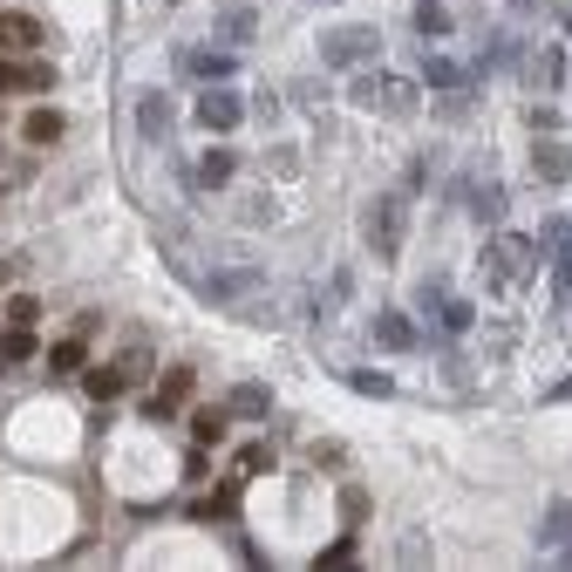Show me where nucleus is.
<instances>
[{"instance_id":"9d476101","label":"nucleus","mask_w":572,"mask_h":572,"mask_svg":"<svg viewBox=\"0 0 572 572\" xmlns=\"http://www.w3.org/2000/svg\"><path fill=\"white\" fill-rule=\"evenodd\" d=\"M416 307H423V314L443 327V335H464V327L477 320V314H470V300H457L449 286H423V294H416Z\"/></svg>"},{"instance_id":"473e14b6","label":"nucleus","mask_w":572,"mask_h":572,"mask_svg":"<svg viewBox=\"0 0 572 572\" xmlns=\"http://www.w3.org/2000/svg\"><path fill=\"white\" fill-rule=\"evenodd\" d=\"M341 518H348V525L368 518V490H341Z\"/></svg>"},{"instance_id":"72a5a7b5","label":"nucleus","mask_w":572,"mask_h":572,"mask_svg":"<svg viewBox=\"0 0 572 572\" xmlns=\"http://www.w3.org/2000/svg\"><path fill=\"white\" fill-rule=\"evenodd\" d=\"M320 565H327V572H341V565H354V539H341V545H327V552H320Z\"/></svg>"},{"instance_id":"c756f323","label":"nucleus","mask_w":572,"mask_h":572,"mask_svg":"<svg viewBox=\"0 0 572 572\" xmlns=\"http://www.w3.org/2000/svg\"><path fill=\"white\" fill-rule=\"evenodd\" d=\"M416 34H430V41H443V34H449V14L436 8V0H416Z\"/></svg>"},{"instance_id":"aec40b11","label":"nucleus","mask_w":572,"mask_h":572,"mask_svg":"<svg viewBox=\"0 0 572 572\" xmlns=\"http://www.w3.org/2000/svg\"><path fill=\"white\" fill-rule=\"evenodd\" d=\"M539 232H545V253H552L559 286H572V219H545Z\"/></svg>"},{"instance_id":"423d86ee","label":"nucleus","mask_w":572,"mask_h":572,"mask_svg":"<svg viewBox=\"0 0 572 572\" xmlns=\"http://www.w3.org/2000/svg\"><path fill=\"white\" fill-rule=\"evenodd\" d=\"M518 68H525V89H531V96H552L559 82H572V55L559 49V41H539V49H531Z\"/></svg>"},{"instance_id":"c85d7f7f","label":"nucleus","mask_w":572,"mask_h":572,"mask_svg":"<svg viewBox=\"0 0 572 572\" xmlns=\"http://www.w3.org/2000/svg\"><path fill=\"white\" fill-rule=\"evenodd\" d=\"M273 464H279V457H273L266 443H245V449H239V477H266Z\"/></svg>"},{"instance_id":"f8f14e48","label":"nucleus","mask_w":572,"mask_h":572,"mask_svg":"<svg viewBox=\"0 0 572 572\" xmlns=\"http://www.w3.org/2000/svg\"><path fill=\"white\" fill-rule=\"evenodd\" d=\"M423 103V75H395V68H375V109H395L409 116Z\"/></svg>"},{"instance_id":"a211bd4d","label":"nucleus","mask_w":572,"mask_h":572,"mask_svg":"<svg viewBox=\"0 0 572 572\" xmlns=\"http://www.w3.org/2000/svg\"><path fill=\"white\" fill-rule=\"evenodd\" d=\"M416 75H423V89H436V96H449V89H477V75H470V68H457L449 55H430Z\"/></svg>"},{"instance_id":"c9c22d12","label":"nucleus","mask_w":572,"mask_h":572,"mask_svg":"<svg viewBox=\"0 0 572 572\" xmlns=\"http://www.w3.org/2000/svg\"><path fill=\"white\" fill-rule=\"evenodd\" d=\"M402 559H409V565H416V559L430 565V539H423V531H402Z\"/></svg>"},{"instance_id":"0eeeda50","label":"nucleus","mask_w":572,"mask_h":572,"mask_svg":"<svg viewBox=\"0 0 572 572\" xmlns=\"http://www.w3.org/2000/svg\"><path fill=\"white\" fill-rule=\"evenodd\" d=\"M198 294H204V300H239V294H266V273H259V266H212V273H198Z\"/></svg>"},{"instance_id":"5701e85b","label":"nucleus","mask_w":572,"mask_h":572,"mask_svg":"<svg viewBox=\"0 0 572 572\" xmlns=\"http://www.w3.org/2000/svg\"><path fill=\"white\" fill-rule=\"evenodd\" d=\"M225 409H232V416H266V409H273V389H259V382H239V389L225 395Z\"/></svg>"},{"instance_id":"6ab92c4d","label":"nucleus","mask_w":572,"mask_h":572,"mask_svg":"<svg viewBox=\"0 0 572 572\" xmlns=\"http://www.w3.org/2000/svg\"><path fill=\"white\" fill-rule=\"evenodd\" d=\"M82 368H89V335L68 327V335L49 348V375H82Z\"/></svg>"},{"instance_id":"393cba45","label":"nucleus","mask_w":572,"mask_h":572,"mask_svg":"<svg viewBox=\"0 0 572 572\" xmlns=\"http://www.w3.org/2000/svg\"><path fill=\"white\" fill-rule=\"evenodd\" d=\"M348 389H361V395H375V402H389V395H395V382L382 375V368H348Z\"/></svg>"},{"instance_id":"4468645a","label":"nucleus","mask_w":572,"mask_h":572,"mask_svg":"<svg viewBox=\"0 0 572 572\" xmlns=\"http://www.w3.org/2000/svg\"><path fill=\"white\" fill-rule=\"evenodd\" d=\"M130 116H137V137L144 144H171V96H163V89H144Z\"/></svg>"},{"instance_id":"e433bc0d","label":"nucleus","mask_w":572,"mask_h":572,"mask_svg":"<svg viewBox=\"0 0 572 572\" xmlns=\"http://www.w3.org/2000/svg\"><path fill=\"white\" fill-rule=\"evenodd\" d=\"M184 477H191V484H198V477H212V457H204V443L191 449V464H184Z\"/></svg>"},{"instance_id":"9b49d317","label":"nucleus","mask_w":572,"mask_h":572,"mask_svg":"<svg viewBox=\"0 0 572 572\" xmlns=\"http://www.w3.org/2000/svg\"><path fill=\"white\" fill-rule=\"evenodd\" d=\"M232 178H239V157H232L225 144H212V150H204L191 171H184V184H191V191H225Z\"/></svg>"},{"instance_id":"1a4fd4ad","label":"nucleus","mask_w":572,"mask_h":572,"mask_svg":"<svg viewBox=\"0 0 572 572\" xmlns=\"http://www.w3.org/2000/svg\"><path fill=\"white\" fill-rule=\"evenodd\" d=\"M178 75L204 89V82H225V75H239V55L225 49V41H219V49H184V55H178Z\"/></svg>"},{"instance_id":"f704fd0d","label":"nucleus","mask_w":572,"mask_h":572,"mask_svg":"<svg viewBox=\"0 0 572 572\" xmlns=\"http://www.w3.org/2000/svg\"><path fill=\"white\" fill-rule=\"evenodd\" d=\"M430 178H436V163H430V157H416V163H409V178H402V191H423Z\"/></svg>"},{"instance_id":"2eb2a0df","label":"nucleus","mask_w":572,"mask_h":572,"mask_svg":"<svg viewBox=\"0 0 572 572\" xmlns=\"http://www.w3.org/2000/svg\"><path fill=\"white\" fill-rule=\"evenodd\" d=\"M375 341H382L389 354H416V348H423V327L409 320L402 307H382V314H375Z\"/></svg>"},{"instance_id":"39448f33","label":"nucleus","mask_w":572,"mask_h":572,"mask_svg":"<svg viewBox=\"0 0 572 572\" xmlns=\"http://www.w3.org/2000/svg\"><path fill=\"white\" fill-rule=\"evenodd\" d=\"M55 62H34V55H0V96H49L55 89Z\"/></svg>"},{"instance_id":"4be33fe9","label":"nucleus","mask_w":572,"mask_h":572,"mask_svg":"<svg viewBox=\"0 0 572 572\" xmlns=\"http://www.w3.org/2000/svg\"><path fill=\"white\" fill-rule=\"evenodd\" d=\"M253 34H259V14L245 8V0H232V8L219 14V41H225V49H245Z\"/></svg>"},{"instance_id":"412c9836","label":"nucleus","mask_w":572,"mask_h":572,"mask_svg":"<svg viewBox=\"0 0 572 572\" xmlns=\"http://www.w3.org/2000/svg\"><path fill=\"white\" fill-rule=\"evenodd\" d=\"M130 375H137V368L123 361V354H116L109 368H89V402H116L123 389H130Z\"/></svg>"},{"instance_id":"ddd939ff","label":"nucleus","mask_w":572,"mask_h":572,"mask_svg":"<svg viewBox=\"0 0 572 572\" xmlns=\"http://www.w3.org/2000/svg\"><path fill=\"white\" fill-rule=\"evenodd\" d=\"M41 41H49V28H41L34 14H21V8L0 14V55H34Z\"/></svg>"},{"instance_id":"a19ab883","label":"nucleus","mask_w":572,"mask_h":572,"mask_svg":"<svg viewBox=\"0 0 572 572\" xmlns=\"http://www.w3.org/2000/svg\"><path fill=\"white\" fill-rule=\"evenodd\" d=\"M0 341H8V320H0Z\"/></svg>"},{"instance_id":"4c0bfd02","label":"nucleus","mask_w":572,"mask_h":572,"mask_svg":"<svg viewBox=\"0 0 572 572\" xmlns=\"http://www.w3.org/2000/svg\"><path fill=\"white\" fill-rule=\"evenodd\" d=\"M552 0H511V14H545Z\"/></svg>"},{"instance_id":"6e6552de","label":"nucleus","mask_w":572,"mask_h":572,"mask_svg":"<svg viewBox=\"0 0 572 572\" xmlns=\"http://www.w3.org/2000/svg\"><path fill=\"white\" fill-rule=\"evenodd\" d=\"M572 178V150H565V137H531V184L539 191H559Z\"/></svg>"},{"instance_id":"ea45409f","label":"nucleus","mask_w":572,"mask_h":572,"mask_svg":"<svg viewBox=\"0 0 572 572\" xmlns=\"http://www.w3.org/2000/svg\"><path fill=\"white\" fill-rule=\"evenodd\" d=\"M552 402H572V375H565V382H559V389H552Z\"/></svg>"},{"instance_id":"f257e3e1","label":"nucleus","mask_w":572,"mask_h":572,"mask_svg":"<svg viewBox=\"0 0 572 572\" xmlns=\"http://www.w3.org/2000/svg\"><path fill=\"white\" fill-rule=\"evenodd\" d=\"M361 232H368V253H375V259H395V253H402V239H409V191H382V198H368Z\"/></svg>"},{"instance_id":"7c9ffc66","label":"nucleus","mask_w":572,"mask_h":572,"mask_svg":"<svg viewBox=\"0 0 572 572\" xmlns=\"http://www.w3.org/2000/svg\"><path fill=\"white\" fill-rule=\"evenodd\" d=\"M34 320H41V300L34 294H14L8 300V327H34Z\"/></svg>"},{"instance_id":"cd10ccee","label":"nucleus","mask_w":572,"mask_h":572,"mask_svg":"<svg viewBox=\"0 0 572 572\" xmlns=\"http://www.w3.org/2000/svg\"><path fill=\"white\" fill-rule=\"evenodd\" d=\"M28 354H41L34 327H8V341H0V361H28Z\"/></svg>"},{"instance_id":"b1692460","label":"nucleus","mask_w":572,"mask_h":572,"mask_svg":"<svg viewBox=\"0 0 572 572\" xmlns=\"http://www.w3.org/2000/svg\"><path fill=\"white\" fill-rule=\"evenodd\" d=\"M225 423H232V409H191V436H198L204 449L225 436Z\"/></svg>"},{"instance_id":"7ed1b4c3","label":"nucleus","mask_w":572,"mask_h":572,"mask_svg":"<svg viewBox=\"0 0 572 572\" xmlns=\"http://www.w3.org/2000/svg\"><path fill=\"white\" fill-rule=\"evenodd\" d=\"M191 389H198V368H191V361H171V368L157 375V389H150L137 409H144L150 423H171V416H184V409H191Z\"/></svg>"},{"instance_id":"f03ea898","label":"nucleus","mask_w":572,"mask_h":572,"mask_svg":"<svg viewBox=\"0 0 572 572\" xmlns=\"http://www.w3.org/2000/svg\"><path fill=\"white\" fill-rule=\"evenodd\" d=\"M382 55V28H335V34H327L320 41V68H335V75H354V68H368V62H375Z\"/></svg>"},{"instance_id":"bb28decb","label":"nucleus","mask_w":572,"mask_h":572,"mask_svg":"<svg viewBox=\"0 0 572 572\" xmlns=\"http://www.w3.org/2000/svg\"><path fill=\"white\" fill-rule=\"evenodd\" d=\"M525 130H531V137H559V109H552L545 96H539V103H525Z\"/></svg>"},{"instance_id":"2f4dec72","label":"nucleus","mask_w":572,"mask_h":572,"mask_svg":"<svg viewBox=\"0 0 572 572\" xmlns=\"http://www.w3.org/2000/svg\"><path fill=\"white\" fill-rule=\"evenodd\" d=\"M307 457H314L320 470H348V457H341V443H314V449H307Z\"/></svg>"},{"instance_id":"58836bf2","label":"nucleus","mask_w":572,"mask_h":572,"mask_svg":"<svg viewBox=\"0 0 572 572\" xmlns=\"http://www.w3.org/2000/svg\"><path fill=\"white\" fill-rule=\"evenodd\" d=\"M552 14H559V28L572 34V0H559V8H552Z\"/></svg>"},{"instance_id":"20e7f679","label":"nucleus","mask_w":572,"mask_h":572,"mask_svg":"<svg viewBox=\"0 0 572 572\" xmlns=\"http://www.w3.org/2000/svg\"><path fill=\"white\" fill-rule=\"evenodd\" d=\"M191 123H198V130H212V137H232L239 123H245V96L225 89V82H204L198 103H191Z\"/></svg>"},{"instance_id":"dca6fc26","label":"nucleus","mask_w":572,"mask_h":572,"mask_svg":"<svg viewBox=\"0 0 572 572\" xmlns=\"http://www.w3.org/2000/svg\"><path fill=\"white\" fill-rule=\"evenodd\" d=\"M62 137H68V116H62V109H41V103H34V109L21 116V144H28V150H55Z\"/></svg>"},{"instance_id":"f3484780","label":"nucleus","mask_w":572,"mask_h":572,"mask_svg":"<svg viewBox=\"0 0 572 572\" xmlns=\"http://www.w3.org/2000/svg\"><path fill=\"white\" fill-rule=\"evenodd\" d=\"M464 204H470V219H477V225L498 232V225H505V212H511V191H505V184H490V178H477V184L464 191Z\"/></svg>"},{"instance_id":"a878e982","label":"nucleus","mask_w":572,"mask_h":572,"mask_svg":"<svg viewBox=\"0 0 572 572\" xmlns=\"http://www.w3.org/2000/svg\"><path fill=\"white\" fill-rule=\"evenodd\" d=\"M232 505H239V477H232V484H219L212 498H198V511H191V518H232Z\"/></svg>"}]
</instances>
